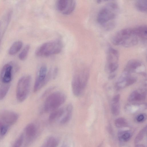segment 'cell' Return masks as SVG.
Listing matches in <instances>:
<instances>
[{
  "label": "cell",
  "instance_id": "cell-15",
  "mask_svg": "<svg viewBox=\"0 0 147 147\" xmlns=\"http://www.w3.org/2000/svg\"><path fill=\"white\" fill-rule=\"evenodd\" d=\"M23 43L21 41H17L13 43L9 50L8 53L10 55H13L17 53L22 48Z\"/></svg>",
  "mask_w": 147,
  "mask_h": 147
},
{
  "label": "cell",
  "instance_id": "cell-16",
  "mask_svg": "<svg viewBox=\"0 0 147 147\" xmlns=\"http://www.w3.org/2000/svg\"><path fill=\"white\" fill-rule=\"evenodd\" d=\"M137 9L142 12H146L147 8V0H139L137 1L135 3Z\"/></svg>",
  "mask_w": 147,
  "mask_h": 147
},
{
  "label": "cell",
  "instance_id": "cell-33",
  "mask_svg": "<svg viewBox=\"0 0 147 147\" xmlns=\"http://www.w3.org/2000/svg\"><path fill=\"white\" fill-rule=\"evenodd\" d=\"M61 147H69V146L66 144H63Z\"/></svg>",
  "mask_w": 147,
  "mask_h": 147
},
{
  "label": "cell",
  "instance_id": "cell-17",
  "mask_svg": "<svg viewBox=\"0 0 147 147\" xmlns=\"http://www.w3.org/2000/svg\"><path fill=\"white\" fill-rule=\"evenodd\" d=\"M10 86L9 84H2L0 86V100L3 99L8 93Z\"/></svg>",
  "mask_w": 147,
  "mask_h": 147
},
{
  "label": "cell",
  "instance_id": "cell-4",
  "mask_svg": "<svg viewBox=\"0 0 147 147\" xmlns=\"http://www.w3.org/2000/svg\"><path fill=\"white\" fill-rule=\"evenodd\" d=\"M63 48V44L59 40H57L45 42L36 50L35 54L38 57H48L60 53Z\"/></svg>",
  "mask_w": 147,
  "mask_h": 147
},
{
  "label": "cell",
  "instance_id": "cell-19",
  "mask_svg": "<svg viewBox=\"0 0 147 147\" xmlns=\"http://www.w3.org/2000/svg\"><path fill=\"white\" fill-rule=\"evenodd\" d=\"M119 140L123 142L128 141L131 136V134L129 131H123L120 132L118 134Z\"/></svg>",
  "mask_w": 147,
  "mask_h": 147
},
{
  "label": "cell",
  "instance_id": "cell-22",
  "mask_svg": "<svg viewBox=\"0 0 147 147\" xmlns=\"http://www.w3.org/2000/svg\"><path fill=\"white\" fill-rule=\"evenodd\" d=\"M30 49V46L27 45L23 48L19 55V58L22 61L25 60L28 55Z\"/></svg>",
  "mask_w": 147,
  "mask_h": 147
},
{
  "label": "cell",
  "instance_id": "cell-9",
  "mask_svg": "<svg viewBox=\"0 0 147 147\" xmlns=\"http://www.w3.org/2000/svg\"><path fill=\"white\" fill-rule=\"evenodd\" d=\"M13 67L12 64L7 63L3 67L0 74V79L3 84H9L11 80Z\"/></svg>",
  "mask_w": 147,
  "mask_h": 147
},
{
  "label": "cell",
  "instance_id": "cell-3",
  "mask_svg": "<svg viewBox=\"0 0 147 147\" xmlns=\"http://www.w3.org/2000/svg\"><path fill=\"white\" fill-rule=\"evenodd\" d=\"M88 72L86 70L75 71L71 82V88L73 94L76 96L82 93L86 85L88 77Z\"/></svg>",
  "mask_w": 147,
  "mask_h": 147
},
{
  "label": "cell",
  "instance_id": "cell-2",
  "mask_svg": "<svg viewBox=\"0 0 147 147\" xmlns=\"http://www.w3.org/2000/svg\"><path fill=\"white\" fill-rule=\"evenodd\" d=\"M139 39L135 33L133 28H126L116 33L113 36L111 42L115 45H121L128 48L136 45Z\"/></svg>",
  "mask_w": 147,
  "mask_h": 147
},
{
  "label": "cell",
  "instance_id": "cell-31",
  "mask_svg": "<svg viewBox=\"0 0 147 147\" xmlns=\"http://www.w3.org/2000/svg\"><path fill=\"white\" fill-rule=\"evenodd\" d=\"M58 73V69L57 68L55 67L53 70V79H55L57 77Z\"/></svg>",
  "mask_w": 147,
  "mask_h": 147
},
{
  "label": "cell",
  "instance_id": "cell-18",
  "mask_svg": "<svg viewBox=\"0 0 147 147\" xmlns=\"http://www.w3.org/2000/svg\"><path fill=\"white\" fill-rule=\"evenodd\" d=\"M76 3L74 0H68V4L66 9L62 13L64 15H68L71 13L74 10L76 6Z\"/></svg>",
  "mask_w": 147,
  "mask_h": 147
},
{
  "label": "cell",
  "instance_id": "cell-25",
  "mask_svg": "<svg viewBox=\"0 0 147 147\" xmlns=\"http://www.w3.org/2000/svg\"><path fill=\"white\" fill-rule=\"evenodd\" d=\"M111 112L115 116L118 115L120 113V108L119 102L113 103L111 107Z\"/></svg>",
  "mask_w": 147,
  "mask_h": 147
},
{
  "label": "cell",
  "instance_id": "cell-26",
  "mask_svg": "<svg viewBox=\"0 0 147 147\" xmlns=\"http://www.w3.org/2000/svg\"><path fill=\"white\" fill-rule=\"evenodd\" d=\"M118 66V63H113L108 64L109 70L111 73L115 71L117 69Z\"/></svg>",
  "mask_w": 147,
  "mask_h": 147
},
{
  "label": "cell",
  "instance_id": "cell-14",
  "mask_svg": "<svg viewBox=\"0 0 147 147\" xmlns=\"http://www.w3.org/2000/svg\"><path fill=\"white\" fill-rule=\"evenodd\" d=\"M73 110L72 105L71 103L68 104L66 107V114L60 120L61 124H65L69 121L72 116Z\"/></svg>",
  "mask_w": 147,
  "mask_h": 147
},
{
  "label": "cell",
  "instance_id": "cell-34",
  "mask_svg": "<svg viewBox=\"0 0 147 147\" xmlns=\"http://www.w3.org/2000/svg\"><path fill=\"white\" fill-rule=\"evenodd\" d=\"M1 22H0V26H1Z\"/></svg>",
  "mask_w": 147,
  "mask_h": 147
},
{
  "label": "cell",
  "instance_id": "cell-10",
  "mask_svg": "<svg viewBox=\"0 0 147 147\" xmlns=\"http://www.w3.org/2000/svg\"><path fill=\"white\" fill-rule=\"evenodd\" d=\"M25 133L27 142L29 143L35 138L37 134V128L33 123L28 124L25 129Z\"/></svg>",
  "mask_w": 147,
  "mask_h": 147
},
{
  "label": "cell",
  "instance_id": "cell-7",
  "mask_svg": "<svg viewBox=\"0 0 147 147\" xmlns=\"http://www.w3.org/2000/svg\"><path fill=\"white\" fill-rule=\"evenodd\" d=\"M51 69L47 73V68L46 65H43L40 67L34 84L33 89L34 92H37L47 84L51 78Z\"/></svg>",
  "mask_w": 147,
  "mask_h": 147
},
{
  "label": "cell",
  "instance_id": "cell-24",
  "mask_svg": "<svg viewBox=\"0 0 147 147\" xmlns=\"http://www.w3.org/2000/svg\"><path fill=\"white\" fill-rule=\"evenodd\" d=\"M24 139L23 134H21L14 142L12 147H21Z\"/></svg>",
  "mask_w": 147,
  "mask_h": 147
},
{
  "label": "cell",
  "instance_id": "cell-28",
  "mask_svg": "<svg viewBox=\"0 0 147 147\" xmlns=\"http://www.w3.org/2000/svg\"><path fill=\"white\" fill-rule=\"evenodd\" d=\"M8 126L5 124L3 125L0 131V135L1 136H4L6 134L8 130Z\"/></svg>",
  "mask_w": 147,
  "mask_h": 147
},
{
  "label": "cell",
  "instance_id": "cell-5",
  "mask_svg": "<svg viewBox=\"0 0 147 147\" xmlns=\"http://www.w3.org/2000/svg\"><path fill=\"white\" fill-rule=\"evenodd\" d=\"M66 97L63 92L60 91L53 92L46 98L44 109L46 112H51L59 108L65 102Z\"/></svg>",
  "mask_w": 147,
  "mask_h": 147
},
{
  "label": "cell",
  "instance_id": "cell-32",
  "mask_svg": "<svg viewBox=\"0 0 147 147\" xmlns=\"http://www.w3.org/2000/svg\"><path fill=\"white\" fill-rule=\"evenodd\" d=\"M3 125V123L0 119V131Z\"/></svg>",
  "mask_w": 147,
  "mask_h": 147
},
{
  "label": "cell",
  "instance_id": "cell-1",
  "mask_svg": "<svg viewBox=\"0 0 147 147\" xmlns=\"http://www.w3.org/2000/svg\"><path fill=\"white\" fill-rule=\"evenodd\" d=\"M119 11L117 5L114 2L107 3L99 11L97 16L98 23L108 29L113 26L112 22L116 17Z\"/></svg>",
  "mask_w": 147,
  "mask_h": 147
},
{
  "label": "cell",
  "instance_id": "cell-20",
  "mask_svg": "<svg viewBox=\"0 0 147 147\" xmlns=\"http://www.w3.org/2000/svg\"><path fill=\"white\" fill-rule=\"evenodd\" d=\"M68 4V0H59L57 1L56 3L57 9L62 13L66 9Z\"/></svg>",
  "mask_w": 147,
  "mask_h": 147
},
{
  "label": "cell",
  "instance_id": "cell-23",
  "mask_svg": "<svg viewBox=\"0 0 147 147\" xmlns=\"http://www.w3.org/2000/svg\"><path fill=\"white\" fill-rule=\"evenodd\" d=\"M115 126L118 128H122L126 126L127 122L125 119L120 117L116 119L115 122Z\"/></svg>",
  "mask_w": 147,
  "mask_h": 147
},
{
  "label": "cell",
  "instance_id": "cell-29",
  "mask_svg": "<svg viewBox=\"0 0 147 147\" xmlns=\"http://www.w3.org/2000/svg\"><path fill=\"white\" fill-rule=\"evenodd\" d=\"M120 98V95L119 94L115 96L113 99V103H117L119 102Z\"/></svg>",
  "mask_w": 147,
  "mask_h": 147
},
{
  "label": "cell",
  "instance_id": "cell-6",
  "mask_svg": "<svg viewBox=\"0 0 147 147\" xmlns=\"http://www.w3.org/2000/svg\"><path fill=\"white\" fill-rule=\"evenodd\" d=\"M31 77L28 75L22 77L19 80L16 86V95L17 100L20 102L24 101L29 94Z\"/></svg>",
  "mask_w": 147,
  "mask_h": 147
},
{
  "label": "cell",
  "instance_id": "cell-30",
  "mask_svg": "<svg viewBox=\"0 0 147 147\" xmlns=\"http://www.w3.org/2000/svg\"><path fill=\"white\" fill-rule=\"evenodd\" d=\"M145 119V117L143 114L139 115L137 117V121L138 122H142Z\"/></svg>",
  "mask_w": 147,
  "mask_h": 147
},
{
  "label": "cell",
  "instance_id": "cell-21",
  "mask_svg": "<svg viewBox=\"0 0 147 147\" xmlns=\"http://www.w3.org/2000/svg\"><path fill=\"white\" fill-rule=\"evenodd\" d=\"M147 127H144L139 133L136 137L135 140V144L138 143L144 138L145 135H146Z\"/></svg>",
  "mask_w": 147,
  "mask_h": 147
},
{
  "label": "cell",
  "instance_id": "cell-12",
  "mask_svg": "<svg viewBox=\"0 0 147 147\" xmlns=\"http://www.w3.org/2000/svg\"><path fill=\"white\" fill-rule=\"evenodd\" d=\"M65 110L63 108H59L51 112L49 120L52 122L61 117L64 114Z\"/></svg>",
  "mask_w": 147,
  "mask_h": 147
},
{
  "label": "cell",
  "instance_id": "cell-11",
  "mask_svg": "<svg viewBox=\"0 0 147 147\" xmlns=\"http://www.w3.org/2000/svg\"><path fill=\"white\" fill-rule=\"evenodd\" d=\"M134 32L139 39L146 40L147 36V28L146 26L142 25L133 28Z\"/></svg>",
  "mask_w": 147,
  "mask_h": 147
},
{
  "label": "cell",
  "instance_id": "cell-27",
  "mask_svg": "<svg viewBox=\"0 0 147 147\" xmlns=\"http://www.w3.org/2000/svg\"><path fill=\"white\" fill-rule=\"evenodd\" d=\"M136 81V78L132 77H128L126 80V86H129L134 84Z\"/></svg>",
  "mask_w": 147,
  "mask_h": 147
},
{
  "label": "cell",
  "instance_id": "cell-8",
  "mask_svg": "<svg viewBox=\"0 0 147 147\" xmlns=\"http://www.w3.org/2000/svg\"><path fill=\"white\" fill-rule=\"evenodd\" d=\"M18 118V115L15 112L7 110L0 112V119L8 126L14 124Z\"/></svg>",
  "mask_w": 147,
  "mask_h": 147
},
{
  "label": "cell",
  "instance_id": "cell-13",
  "mask_svg": "<svg viewBox=\"0 0 147 147\" xmlns=\"http://www.w3.org/2000/svg\"><path fill=\"white\" fill-rule=\"evenodd\" d=\"M142 65V63L140 61L136 59H131L127 63L125 70L129 72L139 67Z\"/></svg>",
  "mask_w": 147,
  "mask_h": 147
}]
</instances>
